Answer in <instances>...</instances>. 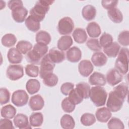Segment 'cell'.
<instances>
[{"label": "cell", "instance_id": "cell-27", "mask_svg": "<svg viewBox=\"0 0 129 129\" xmlns=\"http://www.w3.org/2000/svg\"><path fill=\"white\" fill-rule=\"evenodd\" d=\"M60 125L64 129H73L75 126V122L73 117L68 114H64L60 120Z\"/></svg>", "mask_w": 129, "mask_h": 129}, {"label": "cell", "instance_id": "cell-28", "mask_svg": "<svg viewBox=\"0 0 129 129\" xmlns=\"http://www.w3.org/2000/svg\"><path fill=\"white\" fill-rule=\"evenodd\" d=\"M40 84L36 79H29L26 83V89L27 92L31 95L34 94L39 91Z\"/></svg>", "mask_w": 129, "mask_h": 129}, {"label": "cell", "instance_id": "cell-34", "mask_svg": "<svg viewBox=\"0 0 129 129\" xmlns=\"http://www.w3.org/2000/svg\"><path fill=\"white\" fill-rule=\"evenodd\" d=\"M76 88L79 90L84 99H87L90 97V86L86 82H80L76 85Z\"/></svg>", "mask_w": 129, "mask_h": 129}, {"label": "cell", "instance_id": "cell-46", "mask_svg": "<svg viewBox=\"0 0 129 129\" xmlns=\"http://www.w3.org/2000/svg\"><path fill=\"white\" fill-rule=\"evenodd\" d=\"M10 93L6 88H1L0 89V103L1 105H4L8 103L10 101Z\"/></svg>", "mask_w": 129, "mask_h": 129}, {"label": "cell", "instance_id": "cell-14", "mask_svg": "<svg viewBox=\"0 0 129 129\" xmlns=\"http://www.w3.org/2000/svg\"><path fill=\"white\" fill-rule=\"evenodd\" d=\"M66 57L68 61L71 62H77L82 58V52L78 47L73 46L68 50Z\"/></svg>", "mask_w": 129, "mask_h": 129}, {"label": "cell", "instance_id": "cell-20", "mask_svg": "<svg viewBox=\"0 0 129 129\" xmlns=\"http://www.w3.org/2000/svg\"><path fill=\"white\" fill-rule=\"evenodd\" d=\"M91 61L95 66L100 67L104 66L106 63L107 58L104 53L97 51L93 53L92 55Z\"/></svg>", "mask_w": 129, "mask_h": 129}, {"label": "cell", "instance_id": "cell-31", "mask_svg": "<svg viewBox=\"0 0 129 129\" xmlns=\"http://www.w3.org/2000/svg\"><path fill=\"white\" fill-rule=\"evenodd\" d=\"M25 24L27 29L33 32H37L40 28V22L35 20L30 15H29L26 19Z\"/></svg>", "mask_w": 129, "mask_h": 129}, {"label": "cell", "instance_id": "cell-18", "mask_svg": "<svg viewBox=\"0 0 129 129\" xmlns=\"http://www.w3.org/2000/svg\"><path fill=\"white\" fill-rule=\"evenodd\" d=\"M48 54L50 59L54 63H60L65 59L64 52L56 48L50 49Z\"/></svg>", "mask_w": 129, "mask_h": 129}, {"label": "cell", "instance_id": "cell-17", "mask_svg": "<svg viewBox=\"0 0 129 129\" xmlns=\"http://www.w3.org/2000/svg\"><path fill=\"white\" fill-rule=\"evenodd\" d=\"M89 82L92 85L103 86L106 84V80L103 74L95 72L90 76Z\"/></svg>", "mask_w": 129, "mask_h": 129}, {"label": "cell", "instance_id": "cell-7", "mask_svg": "<svg viewBox=\"0 0 129 129\" xmlns=\"http://www.w3.org/2000/svg\"><path fill=\"white\" fill-rule=\"evenodd\" d=\"M29 96L24 90H18L13 92L12 96V102L17 107L25 106L28 103Z\"/></svg>", "mask_w": 129, "mask_h": 129}, {"label": "cell", "instance_id": "cell-22", "mask_svg": "<svg viewBox=\"0 0 129 129\" xmlns=\"http://www.w3.org/2000/svg\"><path fill=\"white\" fill-rule=\"evenodd\" d=\"M82 15L83 18L86 21L93 20L96 15V10L95 7L91 5L84 6L82 11Z\"/></svg>", "mask_w": 129, "mask_h": 129}, {"label": "cell", "instance_id": "cell-9", "mask_svg": "<svg viewBox=\"0 0 129 129\" xmlns=\"http://www.w3.org/2000/svg\"><path fill=\"white\" fill-rule=\"evenodd\" d=\"M122 75L115 69L109 70L106 76V80L108 84L112 86L119 84L122 80Z\"/></svg>", "mask_w": 129, "mask_h": 129}, {"label": "cell", "instance_id": "cell-29", "mask_svg": "<svg viewBox=\"0 0 129 129\" xmlns=\"http://www.w3.org/2000/svg\"><path fill=\"white\" fill-rule=\"evenodd\" d=\"M107 15L110 20L115 23H120L123 20L122 13L116 8L108 10Z\"/></svg>", "mask_w": 129, "mask_h": 129}, {"label": "cell", "instance_id": "cell-23", "mask_svg": "<svg viewBox=\"0 0 129 129\" xmlns=\"http://www.w3.org/2000/svg\"><path fill=\"white\" fill-rule=\"evenodd\" d=\"M120 46L116 42H113L109 46L103 48L104 53L109 57H115L120 50Z\"/></svg>", "mask_w": 129, "mask_h": 129}, {"label": "cell", "instance_id": "cell-40", "mask_svg": "<svg viewBox=\"0 0 129 129\" xmlns=\"http://www.w3.org/2000/svg\"><path fill=\"white\" fill-rule=\"evenodd\" d=\"M25 70L26 75L30 77H37L39 73V67L33 64H27L25 67Z\"/></svg>", "mask_w": 129, "mask_h": 129}, {"label": "cell", "instance_id": "cell-6", "mask_svg": "<svg viewBox=\"0 0 129 129\" xmlns=\"http://www.w3.org/2000/svg\"><path fill=\"white\" fill-rule=\"evenodd\" d=\"M74 28V23L72 19L69 17L61 18L58 23L57 30L62 35L70 34Z\"/></svg>", "mask_w": 129, "mask_h": 129}, {"label": "cell", "instance_id": "cell-5", "mask_svg": "<svg viewBox=\"0 0 129 129\" xmlns=\"http://www.w3.org/2000/svg\"><path fill=\"white\" fill-rule=\"evenodd\" d=\"M55 63L52 61L49 58L48 54H46L42 57L40 61V69L39 76L41 79H43L47 75L52 73Z\"/></svg>", "mask_w": 129, "mask_h": 129}, {"label": "cell", "instance_id": "cell-41", "mask_svg": "<svg viewBox=\"0 0 129 129\" xmlns=\"http://www.w3.org/2000/svg\"><path fill=\"white\" fill-rule=\"evenodd\" d=\"M112 36L107 33H104L100 36L99 39V43L101 47L105 48L113 42Z\"/></svg>", "mask_w": 129, "mask_h": 129}, {"label": "cell", "instance_id": "cell-26", "mask_svg": "<svg viewBox=\"0 0 129 129\" xmlns=\"http://www.w3.org/2000/svg\"><path fill=\"white\" fill-rule=\"evenodd\" d=\"M17 112L16 108L11 104H8L3 106L1 110V116L4 118L12 119L15 116Z\"/></svg>", "mask_w": 129, "mask_h": 129}, {"label": "cell", "instance_id": "cell-30", "mask_svg": "<svg viewBox=\"0 0 129 129\" xmlns=\"http://www.w3.org/2000/svg\"><path fill=\"white\" fill-rule=\"evenodd\" d=\"M30 124L33 127L40 126L43 121V116L41 112H33L29 117Z\"/></svg>", "mask_w": 129, "mask_h": 129}, {"label": "cell", "instance_id": "cell-25", "mask_svg": "<svg viewBox=\"0 0 129 129\" xmlns=\"http://www.w3.org/2000/svg\"><path fill=\"white\" fill-rule=\"evenodd\" d=\"M50 35L46 31L41 30L37 33L35 36V41L37 43L47 45L51 41Z\"/></svg>", "mask_w": 129, "mask_h": 129}, {"label": "cell", "instance_id": "cell-11", "mask_svg": "<svg viewBox=\"0 0 129 129\" xmlns=\"http://www.w3.org/2000/svg\"><path fill=\"white\" fill-rule=\"evenodd\" d=\"M12 16L15 22L17 23H23L25 21L28 15V11L23 6L17 7L12 11Z\"/></svg>", "mask_w": 129, "mask_h": 129}, {"label": "cell", "instance_id": "cell-10", "mask_svg": "<svg viewBox=\"0 0 129 129\" xmlns=\"http://www.w3.org/2000/svg\"><path fill=\"white\" fill-rule=\"evenodd\" d=\"M93 70V65L89 60H82L78 64L79 72L83 77H88L92 73Z\"/></svg>", "mask_w": 129, "mask_h": 129}, {"label": "cell", "instance_id": "cell-45", "mask_svg": "<svg viewBox=\"0 0 129 129\" xmlns=\"http://www.w3.org/2000/svg\"><path fill=\"white\" fill-rule=\"evenodd\" d=\"M118 42L120 44L124 46H127L129 44V31L124 30L121 32L118 36Z\"/></svg>", "mask_w": 129, "mask_h": 129}, {"label": "cell", "instance_id": "cell-33", "mask_svg": "<svg viewBox=\"0 0 129 129\" xmlns=\"http://www.w3.org/2000/svg\"><path fill=\"white\" fill-rule=\"evenodd\" d=\"M68 98L70 101L75 105L81 103L84 99L82 95L76 88H74L71 91L69 94Z\"/></svg>", "mask_w": 129, "mask_h": 129}, {"label": "cell", "instance_id": "cell-16", "mask_svg": "<svg viewBox=\"0 0 129 129\" xmlns=\"http://www.w3.org/2000/svg\"><path fill=\"white\" fill-rule=\"evenodd\" d=\"M97 120L101 122H107L112 116L111 111L105 107L98 108L95 113Z\"/></svg>", "mask_w": 129, "mask_h": 129}, {"label": "cell", "instance_id": "cell-39", "mask_svg": "<svg viewBox=\"0 0 129 129\" xmlns=\"http://www.w3.org/2000/svg\"><path fill=\"white\" fill-rule=\"evenodd\" d=\"M41 57L33 50H31L26 55V59L27 61L33 64H39L41 61Z\"/></svg>", "mask_w": 129, "mask_h": 129}, {"label": "cell", "instance_id": "cell-50", "mask_svg": "<svg viewBox=\"0 0 129 129\" xmlns=\"http://www.w3.org/2000/svg\"><path fill=\"white\" fill-rule=\"evenodd\" d=\"M8 7L12 11L13 9L19 7L21 6H23V3L22 1H19V0H11L8 2Z\"/></svg>", "mask_w": 129, "mask_h": 129}, {"label": "cell", "instance_id": "cell-2", "mask_svg": "<svg viewBox=\"0 0 129 129\" xmlns=\"http://www.w3.org/2000/svg\"><path fill=\"white\" fill-rule=\"evenodd\" d=\"M54 1L40 0L36 2L35 6L30 10V15L35 20L40 22L44 19L46 14L49 10L50 6Z\"/></svg>", "mask_w": 129, "mask_h": 129}, {"label": "cell", "instance_id": "cell-37", "mask_svg": "<svg viewBox=\"0 0 129 129\" xmlns=\"http://www.w3.org/2000/svg\"><path fill=\"white\" fill-rule=\"evenodd\" d=\"M58 81L57 76L53 73L47 75L43 79V83L44 85L50 87L55 86L57 84Z\"/></svg>", "mask_w": 129, "mask_h": 129}, {"label": "cell", "instance_id": "cell-47", "mask_svg": "<svg viewBox=\"0 0 129 129\" xmlns=\"http://www.w3.org/2000/svg\"><path fill=\"white\" fill-rule=\"evenodd\" d=\"M74 88V84L70 82L63 83L60 87V91L62 94L67 96L72 90Z\"/></svg>", "mask_w": 129, "mask_h": 129}, {"label": "cell", "instance_id": "cell-44", "mask_svg": "<svg viewBox=\"0 0 129 129\" xmlns=\"http://www.w3.org/2000/svg\"><path fill=\"white\" fill-rule=\"evenodd\" d=\"M48 46L46 45L36 43L34 45L33 48V50L41 58L44 56L48 51Z\"/></svg>", "mask_w": 129, "mask_h": 129}, {"label": "cell", "instance_id": "cell-24", "mask_svg": "<svg viewBox=\"0 0 129 129\" xmlns=\"http://www.w3.org/2000/svg\"><path fill=\"white\" fill-rule=\"evenodd\" d=\"M73 37L78 43H84L87 39V35L85 30L80 28H76L72 34Z\"/></svg>", "mask_w": 129, "mask_h": 129}, {"label": "cell", "instance_id": "cell-12", "mask_svg": "<svg viewBox=\"0 0 129 129\" xmlns=\"http://www.w3.org/2000/svg\"><path fill=\"white\" fill-rule=\"evenodd\" d=\"M14 123L16 127L20 129L31 128V125H29L28 118L27 115L22 113L17 114L14 118Z\"/></svg>", "mask_w": 129, "mask_h": 129}, {"label": "cell", "instance_id": "cell-38", "mask_svg": "<svg viewBox=\"0 0 129 129\" xmlns=\"http://www.w3.org/2000/svg\"><path fill=\"white\" fill-rule=\"evenodd\" d=\"M107 127L110 129H123L124 126L122 121L116 117H112L107 123Z\"/></svg>", "mask_w": 129, "mask_h": 129}, {"label": "cell", "instance_id": "cell-42", "mask_svg": "<svg viewBox=\"0 0 129 129\" xmlns=\"http://www.w3.org/2000/svg\"><path fill=\"white\" fill-rule=\"evenodd\" d=\"M61 105L62 110L67 113L72 112L76 107V105L72 103L68 97H66L63 99Z\"/></svg>", "mask_w": 129, "mask_h": 129}, {"label": "cell", "instance_id": "cell-36", "mask_svg": "<svg viewBox=\"0 0 129 129\" xmlns=\"http://www.w3.org/2000/svg\"><path fill=\"white\" fill-rule=\"evenodd\" d=\"M81 123L85 126H90L96 122V118L94 114L90 113H85L81 117Z\"/></svg>", "mask_w": 129, "mask_h": 129}, {"label": "cell", "instance_id": "cell-3", "mask_svg": "<svg viewBox=\"0 0 129 129\" xmlns=\"http://www.w3.org/2000/svg\"><path fill=\"white\" fill-rule=\"evenodd\" d=\"M89 97L96 106L100 107L105 104L107 93L104 88L96 86L91 88Z\"/></svg>", "mask_w": 129, "mask_h": 129}, {"label": "cell", "instance_id": "cell-32", "mask_svg": "<svg viewBox=\"0 0 129 129\" xmlns=\"http://www.w3.org/2000/svg\"><path fill=\"white\" fill-rule=\"evenodd\" d=\"M17 38L15 35L8 33L4 35L2 38V44L7 47H11L15 45L17 42Z\"/></svg>", "mask_w": 129, "mask_h": 129}, {"label": "cell", "instance_id": "cell-13", "mask_svg": "<svg viewBox=\"0 0 129 129\" xmlns=\"http://www.w3.org/2000/svg\"><path fill=\"white\" fill-rule=\"evenodd\" d=\"M29 105L33 111L40 110L44 106V101L41 95L37 94L32 96L29 101Z\"/></svg>", "mask_w": 129, "mask_h": 129}, {"label": "cell", "instance_id": "cell-8", "mask_svg": "<svg viewBox=\"0 0 129 129\" xmlns=\"http://www.w3.org/2000/svg\"><path fill=\"white\" fill-rule=\"evenodd\" d=\"M7 77L12 81H17L24 75V69L21 65H10L6 71Z\"/></svg>", "mask_w": 129, "mask_h": 129}, {"label": "cell", "instance_id": "cell-19", "mask_svg": "<svg viewBox=\"0 0 129 129\" xmlns=\"http://www.w3.org/2000/svg\"><path fill=\"white\" fill-rule=\"evenodd\" d=\"M73 43V41L71 36L70 35H63L57 41V48L61 51H65L69 49Z\"/></svg>", "mask_w": 129, "mask_h": 129}, {"label": "cell", "instance_id": "cell-4", "mask_svg": "<svg viewBox=\"0 0 129 129\" xmlns=\"http://www.w3.org/2000/svg\"><path fill=\"white\" fill-rule=\"evenodd\" d=\"M128 49L127 48H121L115 62V69L121 75H125L128 69Z\"/></svg>", "mask_w": 129, "mask_h": 129}, {"label": "cell", "instance_id": "cell-43", "mask_svg": "<svg viewBox=\"0 0 129 129\" xmlns=\"http://www.w3.org/2000/svg\"><path fill=\"white\" fill-rule=\"evenodd\" d=\"M86 45L87 47L92 51L97 52L100 51L102 49L99 40L96 38H91L88 40L86 42Z\"/></svg>", "mask_w": 129, "mask_h": 129}, {"label": "cell", "instance_id": "cell-48", "mask_svg": "<svg viewBox=\"0 0 129 129\" xmlns=\"http://www.w3.org/2000/svg\"><path fill=\"white\" fill-rule=\"evenodd\" d=\"M118 1L115 0L106 1L103 0L101 1V5L102 7L106 10H110L111 9L115 8L117 5Z\"/></svg>", "mask_w": 129, "mask_h": 129}, {"label": "cell", "instance_id": "cell-1", "mask_svg": "<svg viewBox=\"0 0 129 129\" xmlns=\"http://www.w3.org/2000/svg\"><path fill=\"white\" fill-rule=\"evenodd\" d=\"M128 93V86L124 83H122L113 89L109 93L106 106L112 112H117L122 108L125 98Z\"/></svg>", "mask_w": 129, "mask_h": 129}, {"label": "cell", "instance_id": "cell-49", "mask_svg": "<svg viewBox=\"0 0 129 129\" xmlns=\"http://www.w3.org/2000/svg\"><path fill=\"white\" fill-rule=\"evenodd\" d=\"M0 128H9L14 129L15 127L13 126L12 121L8 118H2L0 120Z\"/></svg>", "mask_w": 129, "mask_h": 129}, {"label": "cell", "instance_id": "cell-35", "mask_svg": "<svg viewBox=\"0 0 129 129\" xmlns=\"http://www.w3.org/2000/svg\"><path fill=\"white\" fill-rule=\"evenodd\" d=\"M16 48L23 54H27L32 48V44L26 40H21L16 45Z\"/></svg>", "mask_w": 129, "mask_h": 129}, {"label": "cell", "instance_id": "cell-15", "mask_svg": "<svg viewBox=\"0 0 129 129\" xmlns=\"http://www.w3.org/2000/svg\"><path fill=\"white\" fill-rule=\"evenodd\" d=\"M8 61L13 64H18L22 62L23 55L22 53L15 47L10 48L7 53Z\"/></svg>", "mask_w": 129, "mask_h": 129}, {"label": "cell", "instance_id": "cell-21", "mask_svg": "<svg viewBox=\"0 0 129 129\" xmlns=\"http://www.w3.org/2000/svg\"><path fill=\"white\" fill-rule=\"evenodd\" d=\"M86 31L89 36L92 38H97L101 33L100 26L95 22L89 23L86 27Z\"/></svg>", "mask_w": 129, "mask_h": 129}]
</instances>
